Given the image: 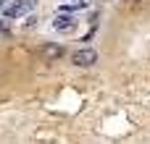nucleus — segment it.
<instances>
[{"instance_id": "5", "label": "nucleus", "mask_w": 150, "mask_h": 144, "mask_svg": "<svg viewBox=\"0 0 150 144\" xmlns=\"http://www.w3.org/2000/svg\"><path fill=\"white\" fill-rule=\"evenodd\" d=\"M8 31H11V24H8V18H0V37H8Z\"/></svg>"}, {"instance_id": "6", "label": "nucleus", "mask_w": 150, "mask_h": 144, "mask_svg": "<svg viewBox=\"0 0 150 144\" xmlns=\"http://www.w3.org/2000/svg\"><path fill=\"white\" fill-rule=\"evenodd\" d=\"M34 24H37V16H29V18H26V29H32Z\"/></svg>"}, {"instance_id": "3", "label": "nucleus", "mask_w": 150, "mask_h": 144, "mask_svg": "<svg viewBox=\"0 0 150 144\" xmlns=\"http://www.w3.org/2000/svg\"><path fill=\"white\" fill-rule=\"evenodd\" d=\"M34 5H37V0H13V3L5 8V18H16V16H21V13L32 10Z\"/></svg>"}, {"instance_id": "4", "label": "nucleus", "mask_w": 150, "mask_h": 144, "mask_svg": "<svg viewBox=\"0 0 150 144\" xmlns=\"http://www.w3.org/2000/svg\"><path fill=\"white\" fill-rule=\"evenodd\" d=\"M53 26L61 29V31H69V29H74V18H69V16H58Z\"/></svg>"}, {"instance_id": "7", "label": "nucleus", "mask_w": 150, "mask_h": 144, "mask_svg": "<svg viewBox=\"0 0 150 144\" xmlns=\"http://www.w3.org/2000/svg\"><path fill=\"white\" fill-rule=\"evenodd\" d=\"M3 5H5V0H0V8H3Z\"/></svg>"}, {"instance_id": "2", "label": "nucleus", "mask_w": 150, "mask_h": 144, "mask_svg": "<svg viewBox=\"0 0 150 144\" xmlns=\"http://www.w3.org/2000/svg\"><path fill=\"white\" fill-rule=\"evenodd\" d=\"M63 52H66V47H63V45H58V42H45V45L40 47V58H42V60H47V63H53V60L63 58Z\"/></svg>"}, {"instance_id": "1", "label": "nucleus", "mask_w": 150, "mask_h": 144, "mask_svg": "<svg viewBox=\"0 0 150 144\" xmlns=\"http://www.w3.org/2000/svg\"><path fill=\"white\" fill-rule=\"evenodd\" d=\"M71 63H74L76 68H90V66L98 63V52H95L92 47H82V50H76V52L71 55Z\"/></svg>"}]
</instances>
